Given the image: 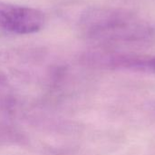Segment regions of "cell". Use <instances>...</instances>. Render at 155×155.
Segmentation results:
<instances>
[{
    "label": "cell",
    "instance_id": "1",
    "mask_svg": "<svg viewBox=\"0 0 155 155\" xmlns=\"http://www.w3.org/2000/svg\"><path fill=\"white\" fill-rule=\"evenodd\" d=\"M78 28L92 47L109 50L147 45L155 38L154 29L147 21L133 12L111 6H93L84 10Z\"/></svg>",
    "mask_w": 155,
    "mask_h": 155
},
{
    "label": "cell",
    "instance_id": "2",
    "mask_svg": "<svg viewBox=\"0 0 155 155\" xmlns=\"http://www.w3.org/2000/svg\"><path fill=\"white\" fill-rule=\"evenodd\" d=\"M84 62L104 69H122L155 73V56L92 47L84 54Z\"/></svg>",
    "mask_w": 155,
    "mask_h": 155
},
{
    "label": "cell",
    "instance_id": "3",
    "mask_svg": "<svg viewBox=\"0 0 155 155\" xmlns=\"http://www.w3.org/2000/svg\"><path fill=\"white\" fill-rule=\"evenodd\" d=\"M45 23V14L37 8L0 1V31L31 35L39 32Z\"/></svg>",
    "mask_w": 155,
    "mask_h": 155
}]
</instances>
